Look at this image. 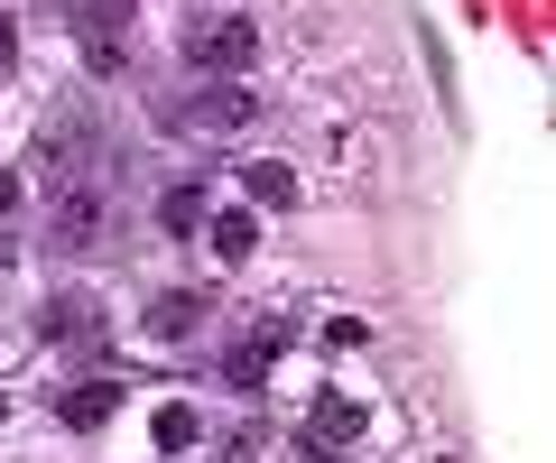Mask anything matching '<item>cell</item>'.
<instances>
[{
    "label": "cell",
    "mask_w": 556,
    "mask_h": 463,
    "mask_svg": "<svg viewBox=\"0 0 556 463\" xmlns=\"http://www.w3.org/2000/svg\"><path fill=\"white\" fill-rule=\"evenodd\" d=\"M186 65H195V75H251L260 65V28L251 20H232V10H195V20H186Z\"/></svg>",
    "instance_id": "obj_1"
},
{
    "label": "cell",
    "mask_w": 556,
    "mask_h": 463,
    "mask_svg": "<svg viewBox=\"0 0 556 463\" xmlns=\"http://www.w3.org/2000/svg\"><path fill=\"white\" fill-rule=\"evenodd\" d=\"M56 222H47V232H56V250H93L102 242V222H112V195H102V177H75V185H56Z\"/></svg>",
    "instance_id": "obj_2"
},
{
    "label": "cell",
    "mask_w": 556,
    "mask_h": 463,
    "mask_svg": "<svg viewBox=\"0 0 556 463\" xmlns=\"http://www.w3.org/2000/svg\"><path fill=\"white\" fill-rule=\"evenodd\" d=\"M130 10H139V0H84V10H75L84 65H93V75H121V65H130Z\"/></svg>",
    "instance_id": "obj_3"
},
{
    "label": "cell",
    "mask_w": 556,
    "mask_h": 463,
    "mask_svg": "<svg viewBox=\"0 0 556 463\" xmlns=\"http://www.w3.org/2000/svg\"><path fill=\"white\" fill-rule=\"evenodd\" d=\"M167 121H177V130H204V140H223V130H251V121H260V93H241V83H204V93L177 102Z\"/></svg>",
    "instance_id": "obj_4"
},
{
    "label": "cell",
    "mask_w": 556,
    "mask_h": 463,
    "mask_svg": "<svg viewBox=\"0 0 556 463\" xmlns=\"http://www.w3.org/2000/svg\"><path fill=\"white\" fill-rule=\"evenodd\" d=\"M362 426L371 417H362V399H343V389H325V399L306 408V445H316V454H353Z\"/></svg>",
    "instance_id": "obj_5"
},
{
    "label": "cell",
    "mask_w": 556,
    "mask_h": 463,
    "mask_svg": "<svg viewBox=\"0 0 556 463\" xmlns=\"http://www.w3.org/2000/svg\"><path fill=\"white\" fill-rule=\"evenodd\" d=\"M38 334H47V343H102V306L84 297V287H65V297L38 306Z\"/></svg>",
    "instance_id": "obj_6"
},
{
    "label": "cell",
    "mask_w": 556,
    "mask_h": 463,
    "mask_svg": "<svg viewBox=\"0 0 556 463\" xmlns=\"http://www.w3.org/2000/svg\"><path fill=\"white\" fill-rule=\"evenodd\" d=\"M204 316H214V297H195V287H167V297L149 306V334H159V343H195Z\"/></svg>",
    "instance_id": "obj_7"
},
{
    "label": "cell",
    "mask_w": 556,
    "mask_h": 463,
    "mask_svg": "<svg viewBox=\"0 0 556 463\" xmlns=\"http://www.w3.org/2000/svg\"><path fill=\"white\" fill-rule=\"evenodd\" d=\"M112 408H121V381H75L56 399V417L75 426V436H93V426H112Z\"/></svg>",
    "instance_id": "obj_8"
},
{
    "label": "cell",
    "mask_w": 556,
    "mask_h": 463,
    "mask_svg": "<svg viewBox=\"0 0 556 463\" xmlns=\"http://www.w3.org/2000/svg\"><path fill=\"white\" fill-rule=\"evenodd\" d=\"M204 214H214L204 177H186V185H167V195H159V232H177V242H195V232H204Z\"/></svg>",
    "instance_id": "obj_9"
},
{
    "label": "cell",
    "mask_w": 556,
    "mask_h": 463,
    "mask_svg": "<svg viewBox=\"0 0 556 463\" xmlns=\"http://www.w3.org/2000/svg\"><path fill=\"white\" fill-rule=\"evenodd\" d=\"M204 232H214V260H251V250H260V222L251 214H204Z\"/></svg>",
    "instance_id": "obj_10"
},
{
    "label": "cell",
    "mask_w": 556,
    "mask_h": 463,
    "mask_svg": "<svg viewBox=\"0 0 556 463\" xmlns=\"http://www.w3.org/2000/svg\"><path fill=\"white\" fill-rule=\"evenodd\" d=\"M149 436H159V454H186V445L204 436V417H195V408H186V399H167L159 417H149Z\"/></svg>",
    "instance_id": "obj_11"
},
{
    "label": "cell",
    "mask_w": 556,
    "mask_h": 463,
    "mask_svg": "<svg viewBox=\"0 0 556 463\" xmlns=\"http://www.w3.org/2000/svg\"><path fill=\"white\" fill-rule=\"evenodd\" d=\"M269 362H278L269 343H232V352H223V381H232V389H260V381H269Z\"/></svg>",
    "instance_id": "obj_12"
},
{
    "label": "cell",
    "mask_w": 556,
    "mask_h": 463,
    "mask_svg": "<svg viewBox=\"0 0 556 463\" xmlns=\"http://www.w3.org/2000/svg\"><path fill=\"white\" fill-rule=\"evenodd\" d=\"M241 185H251V204H298V177L288 167H241Z\"/></svg>",
    "instance_id": "obj_13"
},
{
    "label": "cell",
    "mask_w": 556,
    "mask_h": 463,
    "mask_svg": "<svg viewBox=\"0 0 556 463\" xmlns=\"http://www.w3.org/2000/svg\"><path fill=\"white\" fill-rule=\"evenodd\" d=\"M20 65V28H10V10H0V75Z\"/></svg>",
    "instance_id": "obj_14"
},
{
    "label": "cell",
    "mask_w": 556,
    "mask_h": 463,
    "mask_svg": "<svg viewBox=\"0 0 556 463\" xmlns=\"http://www.w3.org/2000/svg\"><path fill=\"white\" fill-rule=\"evenodd\" d=\"M10 204H20V177H10V167H0V222H10Z\"/></svg>",
    "instance_id": "obj_15"
},
{
    "label": "cell",
    "mask_w": 556,
    "mask_h": 463,
    "mask_svg": "<svg viewBox=\"0 0 556 463\" xmlns=\"http://www.w3.org/2000/svg\"><path fill=\"white\" fill-rule=\"evenodd\" d=\"M0 408H10V389H0Z\"/></svg>",
    "instance_id": "obj_16"
}]
</instances>
